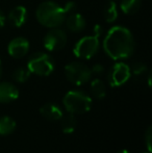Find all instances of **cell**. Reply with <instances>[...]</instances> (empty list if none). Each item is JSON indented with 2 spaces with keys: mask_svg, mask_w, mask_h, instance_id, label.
<instances>
[{
  "mask_svg": "<svg viewBox=\"0 0 152 153\" xmlns=\"http://www.w3.org/2000/svg\"><path fill=\"white\" fill-rule=\"evenodd\" d=\"M103 50L114 61H122L133 54L136 42L131 31L121 25H116L104 36Z\"/></svg>",
  "mask_w": 152,
  "mask_h": 153,
  "instance_id": "1",
  "label": "cell"
},
{
  "mask_svg": "<svg viewBox=\"0 0 152 153\" xmlns=\"http://www.w3.org/2000/svg\"><path fill=\"white\" fill-rule=\"evenodd\" d=\"M68 16L65 7L54 1L42 2L36 10V17L41 25L48 28L59 27Z\"/></svg>",
  "mask_w": 152,
  "mask_h": 153,
  "instance_id": "2",
  "label": "cell"
},
{
  "mask_svg": "<svg viewBox=\"0 0 152 153\" xmlns=\"http://www.w3.org/2000/svg\"><path fill=\"white\" fill-rule=\"evenodd\" d=\"M64 105L65 108L70 114H85L91 109L92 98L82 91H70L64 97Z\"/></svg>",
  "mask_w": 152,
  "mask_h": 153,
  "instance_id": "3",
  "label": "cell"
},
{
  "mask_svg": "<svg viewBox=\"0 0 152 153\" xmlns=\"http://www.w3.org/2000/svg\"><path fill=\"white\" fill-rule=\"evenodd\" d=\"M54 61L46 52H37L29 57L27 69L31 74L38 76H49L54 71Z\"/></svg>",
  "mask_w": 152,
  "mask_h": 153,
  "instance_id": "4",
  "label": "cell"
},
{
  "mask_svg": "<svg viewBox=\"0 0 152 153\" xmlns=\"http://www.w3.org/2000/svg\"><path fill=\"white\" fill-rule=\"evenodd\" d=\"M99 38L100 36L95 33L81 38L73 47L74 55L80 59H91L94 57L100 48Z\"/></svg>",
  "mask_w": 152,
  "mask_h": 153,
  "instance_id": "5",
  "label": "cell"
},
{
  "mask_svg": "<svg viewBox=\"0 0 152 153\" xmlns=\"http://www.w3.org/2000/svg\"><path fill=\"white\" fill-rule=\"evenodd\" d=\"M65 75L74 85H82L92 78L91 69L80 62H72L66 65Z\"/></svg>",
  "mask_w": 152,
  "mask_h": 153,
  "instance_id": "6",
  "label": "cell"
},
{
  "mask_svg": "<svg viewBox=\"0 0 152 153\" xmlns=\"http://www.w3.org/2000/svg\"><path fill=\"white\" fill-rule=\"evenodd\" d=\"M67 40L68 36L66 31L59 27H55V28H50V30L47 32L43 40V44L46 50L53 52L63 49L67 44Z\"/></svg>",
  "mask_w": 152,
  "mask_h": 153,
  "instance_id": "7",
  "label": "cell"
},
{
  "mask_svg": "<svg viewBox=\"0 0 152 153\" xmlns=\"http://www.w3.org/2000/svg\"><path fill=\"white\" fill-rule=\"evenodd\" d=\"M130 76H131L130 67L125 62H119L115 64L108 72V83L113 88L121 87L125 82H127Z\"/></svg>",
  "mask_w": 152,
  "mask_h": 153,
  "instance_id": "8",
  "label": "cell"
},
{
  "mask_svg": "<svg viewBox=\"0 0 152 153\" xmlns=\"http://www.w3.org/2000/svg\"><path fill=\"white\" fill-rule=\"evenodd\" d=\"M29 41L23 36L13 39L7 45V53L13 59H22L29 51Z\"/></svg>",
  "mask_w": 152,
  "mask_h": 153,
  "instance_id": "9",
  "label": "cell"
},
{
  "mask_svg": "<svg viewBox=\"0 0 152 153\" xmlns=\"http://www.w3.org/2000/svg\"><path fill=\"white\" fill-rule=\"evenodd\" d=\"M27 18H28V12H27L26 7L23 5L15 6L10 13H8L6 20L13 25V26L17 27H22L23 25L26 23Z\"/></svg>",
  "mask_w": 152,
  "mask_h": 153,
  "instance_id": "10",
  "label": "cell"
},
{
  "mask_svg": "<svg viewBox=\"0 0 152 153\" xmlns=\"http://www.w3.org/2000/svg\"><path fill=\"white\" fill-rule=\"evenodd\" d=\"M19 97V90L8 81L0 82V103H10Z\"/></svg>",
  "mask_w": 152,
  "mask_h": 153,
  "instance_id": "11",
  "label": "cell"
},
{
  "mask_svg": "<svg viewBox=\"0 0 152 153\" xmlns=\"http://www.w3.org/2000/svg\"><path fill=\"white\" fill-rule=\"evenodd\" d=\"M66 26L72 32H81L87 26L85 17L79 13H71L66 17Z\"/></svg>",
  "mask_w": 152,
  "mask_h": 153,
  "instance_id": "12",
  "label": "cell"
},
{
  "mask_svg": "<svg viewBox=\"0 0 152 153\" xmlns=\"http://www.w3.org/2000/svg\"><path fill=\"white\" fill-rule=\"evenodd\" d=\"M41 115L47 120L51 121H57L63 117V111L55 103H46L40 108Z\"/></svg>",
  "mask_w": 152,
  "mask_h": 153,
  "instance_id": "13",
  "label": "cell"
},
{
  "mask_svg": "<svg viewBox=\"0 0 152 153\" xmlns=\"http://www.w3.org/2000/svg\"><path fill=\"white\" fill-rule=\"evenodd\" d=\"M142 5V0H121L120 10L125 15H133L139 12Z\"/></svg>",
  "mask_w": 152,
  "mask_h": 153,
  "instance_id": "14",
  "label": "cell"
},
{
  "mask_svg": "<svg viewBox=\"0 0 152 153\" xmlns=\"http://www.w3.org/2000/svg\"><path fill=\"white\" fill-rule=\"evenodd\" d=\"M61 127L64 133H72L77 126V121L73 114H68L61 118Z\"/></svg>",
  "mask_w": 152,
  "mask_h": 153,
  "instance_id": "15",
  "label": "cell"
},
{
  "mask_svg": "<svg viewBox=\"0 0 152 153\" xmlns=\"http://www.w3.org/2000/svg\"><path fill=\"white\" fill-rule=\"evenodd\" d=\"M16 129V122L8 116L0 118V135H8Z\"/></svg>",
  "mask_w": 152,
  "mask_h": 153,
  "instance_id": "16",
  "label": "cell"
},
{
  "mask_svg": "<svg viewBox=\"0 0 152 153\" xmlns=\"http://www.w3.org/2000/svg\"><path fill=\"white\" fill-rule=\"evenodd\" d=\"M91 93L94 98L103 99L106 95V88L104 82L99 78L94 79L91 82Z\"/></svg>",
  "mask_w": 152,
  "mask_h": 153,
  "instance_id": "17",
  "label": "cell"
},
{
  "mask_svg": "<svg viewBox=\"0 0 152 153\" xmlns=\"http://www.w3.org/2000/svg\"><path fill=\"white\" fill-rule=\"evenodd\" d=\"M118 18V6L115 1H110L104 10V20L108 23H114Z\"/></svg>",
  "mask_w": 152,
  "mask_h": 153,
  "instance_id": "18",
  "label": "cell"
},
{
  "mask_svg": "<svg viewBox=\"0 0 152 153\" xmlns=\"http://www.w3.org/2000/svg\"><path fill=\"white\" fill-rule=\"evenodd\" d=\"M30 71L27 68L24 67H20V68H17L16 70L13 72V79H14L16 82L19 83H24L30 78Z\"/></svg>",
  "mask_w": 152,
  "mask_h": 153,
  "instance_id": "19",
  "label": "cell"
},
{
  "mask_svg": "<svg viewBox=\"0 0 152 153\" xmlns=\"http://www.w3.org/2000/svg\"><path fill=\"white\" fill-rule=\"evenodd\" d=\"M146 70H147L146 65L141 62H134V64L130 67V72H131V74L136 75V76H140V75L144 74V73L146 72Z\"/></svg>",
  "mask_w": 152,
  "mask_h": 153,
  "instance_id": "20",
  "label": "cell"
},
{
  "mask_svg": "<svg viewBox=\"0 0 152 153\" xmlns=\"http://www.w3.org/2000/svg\"><path fill=\"white\" fill-rule=\"evenodd\" d=\"M145 143H146L147 146V150L149 152H151L152 150V126H149L146 130V133H145Z\"/></svg>",
  "mask_w": 152,
  "mask_h": 153,
  "instance_id": "21",
  "label": "cell"
},
{
  "mask_svg": "<svg viewBox=\"0 0 152 153\" xmlns=\"http://www.w3.org/2000/svg\"><path fill=\"white\" fill-rule=\"evenodd\" d=\"M91 69L92 74H96V75H100L104 72V67L101 64H95Z\"/></svg>",
  "mask_w": 152,
  "mask_h": 153,
  "instance_id": "22",
  "label": "cell"
},
{
  "mask_svg": "<svg viewBox=\"0 0 152 153\" xmlns=\"http://www.w3.org/2000/svg\"><path fill=\"white\" fill-rule=\"evenodd\" d=\"M6 23V17L4 16L3 13L0 10V29H2L4 27V25H5Z\"/></svg>",
  "mask_w": 152,
  "mask_h": 153,
  "instance_id": "23",
  "label": "cell"
},
{
  "mask_svg": "<svg viewBox=\"0 0 152 153\" xmlns=\"http://www.w3.org/2000/svg\"><path fill=\"white\" fill-rule=\"evenodd\" d=\"M2 76V64H1V59H0V78Z\"/></svg>",
  "mask_w": 152,
  "mask_h": 153,
  "instance_id": "24",
  "label": "cell"
},
{
  "mask_svg": "<svg viewBox=\"0 0 152 153\" xmlns=\"http://www.w3.org/2000/svg\"><path fill=\"white\" fill-rule=\"evenodd\" d=\"M117 153H129L127 151V150H120V151H118Z\"/></svg>",
  "mask_w": 152,
  "mask_h": 153,
  "instance_id": "25",
  "label": "cell"
},
{
  "mask_svg": "<svg viewBox=\"0 0 152 153\" xmlns=\"http://www.w3.org/2000/svg\"><path fill=\"white\" fill-rule=\"evenodd\" d=\"M142 153H151V152H149V151H146V152H142Z\"/></svg>",
  "mask_w": 152,
  "mask_h": 153,
  "instance_id": "26",
  "label": "cell"
},
{
  "mask_svg": "<svg viewBox=\"0 0 152 153\" xmlns=\"http://www.w3.org/2000/svg\"><path fill=\"white\" fill-rule=\"evenodd\" d=\"M110 1H115V0H110Z\"/></svg>",
  "mask_w": 152,
  "mask_h": 153,
  "instance_id": "27",
  "label": "cell"
}]
</instances>
